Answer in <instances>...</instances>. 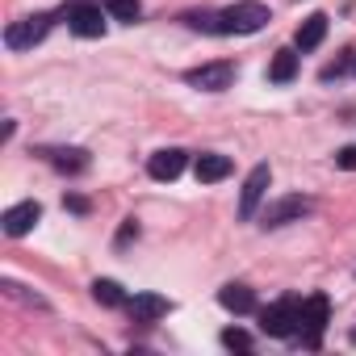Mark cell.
Segmentation results:
<instances>
[{
  "mask_svg": "<svg viewBox=\"0 0 356 356\" xmlns=\"http://www.w3.org/2000/svg\"><path fill=\"white\" fill-rule=\"evenodd\" d=\"M268 26V9L260 0H239L227 13H218V34H256Z\"/></svg>",
  "mask_w": 356,
  "mask_h": 356,
  "instance_id": "obj_1",
  "label": "cell"
},
{
  "mask_svg": "<svg viewBox=\"0 0 356 356\" xmlns=\"http://www.w3.org/2000/svg\"><path fill=\"white\" fill-rule=\"evenodd\" d=\"M298 310H302L298 298H281V302H273L268 310H260V331L273 335V339H289V335L298 331Z\"/></svg>",
  "mask_w": 356,
  "mask_h": 356,
  "instance_id": "obj_2",
  "label": "cell"
},
{
  "mask_svg": "<svg viewBox=\"0 0 356 356\" xmlns=\"http://www.w3.org/2000/svg\"><path fill=\"white\" fill-rule=\"evenodd\" d=\"M327 318H331V302H327L323 293H314V298L302 302V310H298V331H302V343H306V348H318V335H323Z\"/></svg>",
  "mask_w": 356,
  "mask_h": 356,
  "instance_id": "obj_3",
  "label": "cell"
},
{
  "mask_svg": "<svg viewBox=\"0 0 356 356\" xmlns=\"http://www.w3.org/2000/svg\"><path fill=\"white\" fill-rule=\"evenodd\" d=\"M105 13L109 9H101L97 0H76V5H67V26L80 38H101L105 34Z\"/></svg>",
  "mask_w": 356,
  "mask_h": 356,
  "instance_id": "obj_4",
  "label": "cell"
},
{
  "mask_svg": "<svg viewBox=\"0 0 356 356\" xmlns=\"http://www.w3.org/2000/svg\"><path fill=\"white\" fill-rule=\"evenodd\" d=\"M268 185H273L268 163H256V168L248 172V181H243V193H239V218H256V210H260Z\"/></svg>",
  "mask_w": 356,
  "mask_h": 356,
  "instance_id": "obj_5",
  "label": "cell"
},
{
  "mask_svg": "<svg viewBox=\"0 0 356 356\" xmlns=\"http://www.w3.org/2000/svg\"><path fill=\"white\" fill-rule=\"evenodd\" d=\"M47 30H51V17H47V13L26 17V22H13V26L5 30V47H9V51H30L34 42L47 38Z\"/></svg>",
  "mask_w": 356,
  "mask_h": 356,
  "instance_id": "obj_6",
  "label": "cell"
},
{
  "mask_svg": "<svg viewBox=\"0 0 356 356\" xmlns=\"http://www.w3.org/2000/svg\"><path fill=\"white\" fill-rule=\"evenodd\" d=\"M185 80H189L193 88H202V92H222V88L235 84V63H227V59H218V63H202V67H193Z\"/></svg>",
  "mask_w": 356,
  "mask_h": 356,
  "instance_id": "obj_7",
  "label": "cell"
},
{
  "mask_svg": "<svg viewBox=\"0 0 356 356\" xmlns=\"http://www.w3.org/2000/svg\"><path fill=\"white\" fill-rule=\"evenodd\" d=\"M310 210H314V202H310V197H281V202L264 206L260 222H264V227H285V222H302Z\"/></svg>",
  "mask_w": 356,
  "mask_h": 356,
  "instance_id": "obj_8",
  "label": "cell"
},
{
  "mask_svg": "<svg viewBox=\"0 0 356 356\" xmlns=\"http://www.w3.org/2000/svg\"><path fill=\"white\" fill-rule=\"evenodd\" d=\"M42 218V206L38 202H22V206H9L5 210V218H0V227H5V235L9 239H22V235H30L34 231V222Z\"/></svg>",
  "mask_w": 356,
  "mask_h": 356,
  "instance_id": "obj_9",
  "label": "cell"
},
{
  "mask_svg": "<svg viewBox=\"0 0 356 356\" xmlns=\"http://www.w3.org/2000/svg\"><path fill=\"white\" fill-rule=\"evenodd\" d=\"M185 163H189V155L181 147H163L147 159V172H151V181H176L185 172Z\"/></svg>",
  "mask_w": 356,
  "mask_h": 356,
  "instance_id": "obj_10",
  "label": "cell"
},
{
  "mask_svg": "<svg viewBox=\"0 0 356 356\" xmlns=\"http://www.w3.org/2000/svg\"><path fill=\"white\" fill-rule=\"evenodd\" d=\"M126 310H130L134 323H155V318H163V314L172 310V302L159 298V293H134V298L126 302Z\"/></svg>",
  "mask_w": 356,
  "mask_h": 356,
  "instance_id": "obj_11",
  "label": "cell"
},
{
  "mask_svg": "<svg viewBox=\"0 0 356 356\" xmlns=\"http://www.w3.org/2000/svg\"><path fill=\"white\" fill-rule=\"evenodd\" d=\"M197 181L202 185H218V181H227L231 176V159L227 155H218V151H206V155H197Z\"/></svg>",
  "mask_w": 356,
  "mask_h": 356,
  "instance_id": "obj_12",
  "label": "cell"
},
{
  "mask_svg": "<svg viewBox=\"0 0 356 356\" xmlns=\"http://www.w3.org/2000/svg\"><path fill=\"white\" fill-rule=\"evenodd\" d=\"M218 302H222V310H231V314H252L256 310V293L248 289V285H222L218 289Z\"/></svg>",
  "mask_w": 356,
  "mask_h": 356,
  "instance_id": "obj_13",
  "label": "cell"
},
{
  "mask_svg": "<svg viewBox=\"0 0 356 356\" xmlns=\"http://www.w3.org/2000/svg\"><path fill=\"white\" fill-rule=\"evenodd\" d=\"M59 172H84L88 168V151H80V147H47L42 151Z\"/></svg>",
  "mask_w": 356,
  "mask_h": 356,
  "instance_id": "obj_14",
  "label": "cell"
},
{
  "mask_svg": "<svg viewBox=\"0 0 356 356\" xmlns=\"http://www.w3.org/2000/svg\"><path fill=\"white\" fill-rule=\"evenodd\" d=\"M323 38H327V17H323V13H310V17L298 26V51H314Z\"/></svg>",
  "mask_w": 356,
  "mask_h": 356,
  "instance_id": "obj_15",
  "label": "cell"
},
{
  "mask_svg": "<svg viewBox=\"0 0 356 356\" xmlns=\"http://www.w3.org/2000/svg\"><path fill=\"white\" fill-rule=\"evenodd\" d=\"M293 76H298V55L293 51H277L273 63H268V80L273 84H289Z\"/></svg>",
  "mask_w": 356,
  "mask_h": 356,
  "instance_id": "obj_16",
  "label": "cell"
},
{
  "mask_svg": "<svg viewBox=\"0 0 356 356\" xmlns=\"http://www.w3.org/2000/svg\"><path fill=\"white\" fill-rule=\"evenodd\" d=\"M92 298H97L101 306H126V302H130V298L122 293V285H118V281H109V277L92 281Z\"/></svg>",
  "mask_w": 356,
  "mask_h": 356,
  "instance_id": "obj_17",
  "label": "cell"
},
{
  "mask_svg": "<svg viewBox=\"0 0 356 356\" xmlns=\"http://www.w3.org/2000/svg\"><path fill=\"white\" fill-rule=\"evenodd\" d=\"M105 9H109V13H113L118 22H134L143 5H138V0H105Z\"/></svg>",
  "mask_w": 356,
  "mask_h": 356,
  "instance_id": "obj_18",
  "label": "cell"
},
{
  "mask_svg": "<svg viewBox=\"0 0 356 356\" xmlns=\"http://www.w3.org/2000/svg\"><path fill=\"white\" fill-rule=\"evenodd\" d=\"M222 343H227V348L248 352V348H252V335H248V331H239V327H227V331H222Z\"/></svg>",
  "mask_w": 356,
  "mask_h": 356,
  "instance_id": "obj_19",
  "label": "cell"
},
{
  "mask_svg": "<svg viewBox=\"0 0 356 356\" xmlns=\"http://www.w3.org/2000/svg\"><path fill=\"white\" fill-rule=\"evenodd\" d=\"M5 293H9V298H17V302H30V306H47L42 298H34V293H26V289H22L17 281H5Z\"/></svg>",
  "mask_w": 356,
  "mask_h": 356,
  "instance_id": "obj_20",
  "label": "cell"
},
{
  "mask_svg": "<svg viewBox=\"0 0 356 356\" xmlns=\"http://www.w3.org/2000/svg\"><path fill=\"white\" fill-rule=\"evenodd\" d=\"M335 163H339V168H348V172H356V147H343V151L335 155Z\"/></svg>",
  "mask_w": 356,
  "mask_h": 356,
  "instance_id": "obj_21",
  "label": "cell"
},
{
  "mask_svg": "<svg viewBox=\"0 0 356 356\" xmlns=\"http://www.w3.org/2000/svg\"><path fill=\"white\" fill-rule=\"evenodd\" d=\"M67 206H72L76 214H84V210H88V202H84V197H67Z\"/></svg>",
  "mask_w": 356,
  "mask_h": 356,
  "instance_id": "obj_22",
  "label": "cell"
},
{
  "mask_svg": "<svg viewBox=\"0 0 356 356\" xmlns=\"http://www.w3.org/2000/svg\"><path fill=\"white\" fill-rule=\"evenodd\" d=\"M352 343H356V327H352Z\"/></svg>",
  "mask_w": 356,
  "mask_h": 356,
  "instance_id": "obj_23",
  "label": "cell"
}]
</instances>
